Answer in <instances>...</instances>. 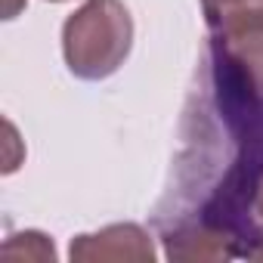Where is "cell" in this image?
I'll list each match as a JSON object with an SVG mask.
<instances>
[{"label":"cell","instance_id":"obj_3","mask_svg":"<svg viewBox=\"0 0 263 263\" xmlns=\"http://www.w3.org/2000/svg\"><path fill=\"white\" fill-rule=\"evenodd\" d=\"M211 47L263 99V25L229 34V37H211Z\"/></svg>","mask_w":263,"mask_h":263},{"label":"cell","instance_id":"obj_1","mask_svg":"<svg viewBox=\"0 0 263 263\" xmlns=\"http://www.w3.org/2000/svg\"><path fill=\"white\" fill-rule=\"evenodd\" d=\"M134 16L124 0H84L62 25V56L74 78L105 81L130 56Z\"/></svg>","mask_w":263,"mask_h":263},{"label":"cell","instance_id":"obj_8","mask_svg":"<svg viewBox=\"0 0 263 263\" xmlns=\"http://www.w3.org/2000/svg\"><path fill=\"white\" fill-rule=\"evenodd\" d=\"M50 4H62V0H50Z\"/></svg>","mask_w":263,"mask_h":263},{"label":"cell","instance_id":"obj_6","mask_svg":"<svg viewBox=\"0 0 263 263\" xmlns=\"http://www.w3.org/2000/svg\"><path fill=\"white\" fill-rule=\"evenodd\" d=\"M254 214H257V220L263 223V180H260V186H257V195H254Z\"/></svg>","mask_w":263,"mask_h":263},{"label":"cell","instance_id":"obj_7","mask_svg":"<svg viewBox=\"0 0 263 263\" xmlns=\"http://www.w3.org/2000/svg\"><path fill=\"white\" fill-rule=\"evenodd\" d=\"M251 260H263V238L257 241V248L251 251Z\"/></svg>","mask_w":263,"mask_h":263},{"label":"cell","instance_id":"obj_2","mask_svg":"<svg viewBox=\"0 0 263 263\" xmlns=\"http://www.w3.org/2000/svg\"><path fill=\"white\" fill-rule=\"evenodd\" d=\"M68 257L74 263H152L155 245L140 223H111L99 232L74 235Z\"/></svg>","mask_w":263,"mask_h":263},{"label":"cell","instance_id":"obj_4","mask_svg":"<svg viewBox=\"0 0 263 263\" xmlns=\"http://www.w3.org/2000/svg\"><path fill=\"white\" fill-rule=\"evenodd\" d=\"M211 37H229L263 25V0H201Z\"/></svg>","mask_w":263,"mask_h":263},{"label":"cell","instance_id":"obj_5","mask_svg":"<svg viewBox=\"0 0 263 263\" xmlns=\"http://www.w3.org/2000/svg\"><path fill=\"white\" fill-rule=\"evenodd\" d=\"M4 260H56V248L50 241V235L37 232V229H25L7 238L4 245Z\"/></svg>","mask_w":263,"mask_h":263}]
</instances>
